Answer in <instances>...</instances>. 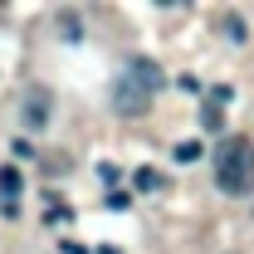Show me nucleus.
Masks as SVG:
<instances>
[{
	"label": "nucleus",
	"mask_w": 254,
	"mask_h": 254,
	"mask_svg": "<svg viewBox=\"0 0 254 254\" xmlns=\"http://www.w3.org/2000/svg\"><path fill=\"white\" fill-rule=\"evenodd\" d=\"M215 186L225 195H250L254 190V142L250 137H230L215 147Z\"/></svg>",
	"instance_id": "obj_1"
},
{
	"label": "nucleus",
	"mask_w": 254,
	"mask_h": 254,
	"mask_svg": "<svg viewBox=\"0 0 254 254\" xmlns=\"http://www.w3.org/2000/svg\"><path fill=\"white\" fill-rule=\"evenodd\" d=\"M113 108H118V113H127V118H142V113L152 108V93L123 73V78H118V88H113Z\"/></svg>",
	"instance_id": "obj_2"
},
{
	"label": "nucleus",
	"mask_w": 254,
	"mask_h": 254,
	"mask_svg": "<svg viewBox=\"0 0 254 254\" xmlns=\"http://www.w3.org/2000/svg\"><path fill=\"white\" fill-rule=\"evenodd\" d=\"M127 78H132V83H142L147 93H157L161 83H166V73H161L152 59H142V54H137V59H127Z\"/></svg>",
	"instance_id": "obj_3"
},
{
	"label": "nucleus",
	"mask_w": 254,
	"mask_h": 254,
	"mask_svg": "<svg viewBox=\"0 0 254 254\" xmlns=\"http://www.w3.org/2000/svg\"><path fill=\"white\" fill-rule=\"evenodd\" d=\"M25 118H30L34 127L49 123V93H44V88H30V108H25Z\"/></svg>",
	"instance_id": "obj_4"
},
{
	"label": "nucleus",
	"mask_w": 254,
	"mask_h": 254,
	"mask_svg": "<svg viewBox=\"0 0 254 254\" xmlns=\"http://www.w3.org/2000/svg\"><path fill=\"white\" fill-rule=\"evenodd\" d=\"M20 186H25V176H20L15 166H0V200H15Z\"/></svg>",
	"instance_id": "obj_5"
},
{
	"label": "nucleus",
	"mask_w": 254,
	"mask_h": 254,
	"mask_svg": "<svg viewBox=\"0 0 254 254\" xmlns=\"http://www.w3.org/2000/svg\"><path fill=\"white\" fill-rule=\"evenodd\" d=\"M132 181H137V190L157 195V190H161V171H157V166H137V176H132Z\"/></svg>",
	"instance_id": "obj_6"
},
{
	"label": "nucleus",
	"mask_w": 254,
	"mask_h": 254,
	"mask_svg": "<svg viewBox=\"0 0 254 254\" xmlns=\"http://www.w3.org/2000/svg\"><path fill=\"white\" fill-rule=\"evenodd\" d=\"M200 127H205V132H220V127H225V113L215 108V103H210V108H200Z\"/></svg>",
	"instance_id": "obj_7"
},
{
	"label": "nucleus",
	"mask_w": 254,
	"mask_h": 254,
	"mask_svg": "<svg viewBox=\"0 0 254 254\" xmlns=\"http://www.w3.org/2000/svg\"><path fill=\"white\" fill-rule=\"evenodd\" d=\"M176 161H200V142H181L176 147Z\"/></svg>",
	"instance_id": "obj_8"
},
{
	"label": "nucleus",
	"mask_w": 254,
	"mask_h": 254,
	"mask_svg": "<svg viewBox=\"0 0 254 254\" xmlns=\"http://www.w3.org/2000/svg\"><path fill=\"white\" fill-rule=\"evenodd\" d=\"M225 25H230V39H245V34H250V30H245V20H235V15H230Z\"/></svg>",
	"instance_id": "obj_9"
},
{
	"label": "nucleus",
	"mask_w": 254,
	"mask_h": 254,
	"mask_svg": "<svg viewBox=\"0 0 254 254\" xmlns=\"http://www.w3.org/2000/svg\"><path fill=\"white\" fill-rule=\"evenodd\" d=\"M59 250H64V254H88V250H83V245H73V240H64Z\"/></svg>",
	"instance_id": "obj_10"
},
{
	"label": "nucleus",
	"mask_w": 254,
	"mask_h": 254,
	"mask_svg": "<svg viewBox=\"0 0 254 254\" xmlns=\"http://www.w3.org/2000/svg\"><path fill=\"white\" fill-rule=\"evenodd\" d=\"M98 254H123V250H118V245H103V250H98Z\"/></svg>",
	"instance_id": "obj_11"
}]
</instances>
